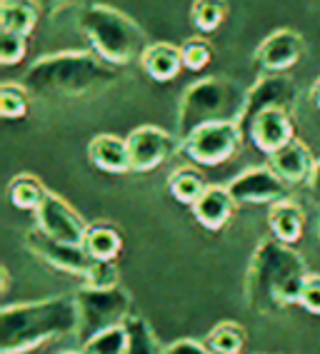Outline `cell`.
I'll use <instances>...</instances> for the list:
<instances>
[{
	"label": "cell",
	"mask_w": 320,
	"mask_h": 354,
	"mask_svg": "<svg viewBox=\"0 0 320 354\" xmlns=\"http://www.w3.org/2000/svg\"><path fill=\"white\" fill-rule=\"evenodd\" d=\"M121 73L96 53L63 50L38 57L23 75V88L43 100L88 97L116 85Z\"/></svg>",
	"instance_id": "1"
},
{
	"label": "cell",
	"mask_w": 320,
	"mask_h": 354,
	"mask_svg": "<svg viewBox=\"0 0 320 354\" xmlns=\"http://www.w3.org/2000/svg\"><path fill=\"white\" fill-rule=\"evenodd\" d=\"M305 279V259L293 247L278 240H263L250 259V270L245 277V299L253 312L270 315L301 302Z\"/></svg>",
	"instance_id": "2"
},
{
	"label": "cell",
	"mask_w": 320,
	"mask_h": 354,
	"mask_svg": "<svg viewBox=\"0 0 320 354\" xmlns=\"http://www.w3.org/2000/svg\"><path fill=\"white\" fill-rule=\"evenodd\" d=\"M75 295L8 304L0 315V354H26L58 337L78 335Z\"/></svg>",
	"instance_id": "3"
},
{
	"label": "cell",
	"mask_w": 320,
	"mask_h": 354,
	"mask_svg": "<svg viewBox=\"0 0 320 354\" xmlns=\"http://www.w3.org/2000/svg\"><path fill=\"white\" fill-rule=\"evenodd\" d=\"M78 28L90 43L93 53L113 68L141 60V55L150 45L143 28L133 18L121 13L118 8L100 6V3L85 6L78 13Z\"/></svg>",
	"instance_id": "4"
},
{
	"label": "cell",
	"mask_w": 320,
	"mask_h": 354,
	"mask_svg": "<svg viewBox=\"0 0 320 354\" xmlns=\"http://www.w3.org/2000/svg\"><path fill=\"white\" fill-rule=\"evenodd\" d=\"M245 97H248V90H243L235 80H228V77H203V80L193 82L178 102L180 142L190 133H195L198 127L211 125V122H238L240 125Z\"/></svg>",
	"instance_id": "5"
},
{
	"label": "cell",
	"mask_w": 320,
	"mask_h": 354,
	"mask_svg": "<svg viewBox=\"0 0 320 354\" xmlns=\"http://www.w3.org/2000/svg\"><path fill=\"white\" fill-rule=\"evenodd\" d=\"M78 302V337L80 344L90 339V337L100 335L105 329L125 324L130 319V297L128 292L121 287L113 290H90V287H80L75 292Z\"/></svg>",
	"instance_id": "6"
},
{
	"label": "cell",
	"mask_w": 320,
	"mask_h": 354,
	"mask_svg": "<svg viewBox=\"0 0 320 354\" xmlns=\"http://www.w3.org/2000/svg\"><path fill=\"white\" fill-rule=\"evenodd\" d=\"M243 140L245 135L238 122H211L188 135L180 150L195 165L215 167L220 162H228L240 150Z\"/></svg>",
	"instance_id": "7"
},
{
	"label": "cell",
	"mask_w": 320,
	"mask_h": 354,
	"mask_svg": "<svg viewBox=\"0 0 320 354\" xmlns=\"http://www.w3.org/2000/svg\"><path fill=\"white\" fill-rule=\"evenodd\" d=\"M35 227L51 240L73 247H83L88 234V225L83 222V217L55 192H48L40 207L35 209Z\"/></svg>",
	"instance_id": "8"
},
{
	"label": "cell",
	"mask_w": 320,
	"mask_h": 354,
	"mask_svg": "<svg viewBox=\"0 0 320 354\" xmlns=\"http://www.w3.org/2000/svg\"><path fill=\"white\" fill-rule=\"evenodd\" d=\"M130 152V167L133 172H150L173 158L178 147H183L180 138L170 135L163 127L155 125H141L125 138Z\"/></svg>",
	"instance_id": "9"
},
{
	"label": "cell",
	"mask_w": 320,
	"mask_h": 354,
	"mask_svg": "<svg viewBox=\"0 0 320 354\" xmlns=\"http://www.w3.org/2000/svg\"><path fill=\"white\" fill-rule=\"evenodd\" d=\"M233 195L235 205H278L288 200V183H283L276 172L265 167H248L240 175H235L231 183L225 185Z\"/></svg>",
	"instance_id": "10"
},
{
	"label": "cell",
	"mask_w": 320,
	"mask_h": 354,
	"mask_svg": "<svg viewBox=\"0 0 320 354\" xmlns=\"http://www.w3.org/2000/svg\"><path fill=\"white\" fill-rule=\"evenodd\" d=\"M295 97H298V88L285 73H273V75H263L260 80L248 88V97H245V110L243 120H240V130H248V125L256 120L258 115L265 110H293Z\"/></svg>",
	"instance_id": "11"
},
{
	"label": "cell",
	"mask_w": 320,
	"mask_h": 354,
	"mask_svg": "<svg viewBox=\"0 0 320 354\" xmlns=\"http://www.w3.org/2000/svg\"><path fill=\"white\" fill-rule=\"evenodd\" d=\"M303 53H305V40L301 32L281 28V30L270 32L268 38L258 45L256 63L265 75H273V73H285L301 63Z\"/></svg>",
	"instance_id": "12"
},
{
	"label": "cell",
	"mask_w": 320,
	"mask_h": 354,
	"mask_svg": "<svg viewBox=\"0 0 320 354\" xmlns=\"http://www.w3.org/2000/svg\"><path fill=\"white\" fill-rule=\"evenodd\" d=\"M26 245L30 247L43 262H48L51 267L63 270V272H68V274L85 277L90 265H93V259H90V254L85 252L83 247H73V245H63V242L51 240V237L40 232L38 227L26 234Z\"/></svg>",
	"instance_id": "13"
},
{
	"label": "cell",
	"mask_w": 320,
	"mask_h": 354,
	"mask_svg": "<svg viewBox=\"0 0 320 354\" xmlns=\"http://www.w3.org/2000/svg\"><path fill=\"white\" fill-rule=\"evenodd\" d=\"M245 138L270 158V155H276L278 150H283L295 140L293 118H290L288 110H265L248 125Z\"/></svg>",
	"instance_id": "14"
},
{
	"label": "cell",
	"mask_w": 320,
	"mask_h": 354,
	"mask_svg": "<svg viewBox=\"0 0 320 354\" xmlns=\"http://www.w3.org/2000/svg\"><path fill=\"white\" fill-rule=\"evenodd\" d=\"M315 162L318 160L313 158V152L308 150V145H303L301 140H293L290 145L278 150L276 155H270V170L288 185H298V183L310 185Z\"/></svg>",
	"instance_id": "15"
},
{
	"label": "cell",
	"mask_w": 320,
	"mask_h": 354,
	"mask_svg": "<svg viewBox=\"0 0 320 354\" xmlns=\"http://www.w3.org/2000/svg\"><path fill=\"white\" fill-rule=\"evenodd\" d=\"M88 158L98 170L108 172V175L133 172L128 142H125V138H118V135H110V133L96 135L88 145Z\"/></svg>",
	"instance_id": "16"
},
{
	"label": "cell",
	"mask_w": 320,
	"mask_h": 354,
	"mask_svg": "<svg viewBox=\"0 0 320 354\" xmlns=\"http://www.w3.org/2000/svg\"><path fill=\"white\" fill-rule=\"evenodd\" d=\"M235 200L223 185H208V190L200 195V200L193 205V215L205 230H223L233 217Z\"/></svg>",
	"instance_id": "17"
},
{
	"label": "cell",
	"mask_w": 320,
	"mask_h": 354,
	"mask_svg": "<svg viewBox=\"0 0 320 354\" xmlns=\"http://www.w3.org/2000/svg\"><path fill=\"white\" fill-rule=\"evenodd\" d=\"M138 63L155 82H170L183 70V55L178 45L173 43H150Z\"/></svg>",
	"instance_id": "18"
},
{
	"label": "cell",
	"mask_w": 320,
	"mask_h": 354,
	"mask_svg": "<svg viewBox=\"0 0 320 354\" xmlns=\"http://www.w3.org/2000/svg\"><path fill=\"white\" fill-rule=\"evenodd\" d=\"M268 225L270 232H273V240L283 242V245H295L301 240L303 227H305V212L293 200H283V203L270 207Z\"/></svg>",
	"instance_id": "19"
},
{
	"label": "cell",
	"mask_w": 320,
	"mask_h": 354,
	"mask_svg": "<svg viewBox=\"0 0 320 354\" xmlns=\"http://www.w3.org/2000/svg\"><path fill=\"white\" fill-rule=\"evenodd\" d=\"M40 10L35 0H0V30L28 38L38 26Z\"/></svg>",
	"instance_id": "20"
},
{
	"label": "cell",
	"mask_w": 320,
	"mask_h": 354,
	"mask_svg": "<svg viewBox=\"0 0 320 354\" xmlns=\"http://www.w3.org/2000/svg\"><path fill=\"white\" fill-rule=\"evenodd\" d=\"M83 250L90 254V259L98 262H116V257L123 250V240L118 230L110 225H90L88 234H85Z\"/></svg>",
	"instance_id": "21"
},
{
	"label": "cell",
	"mask_w": 320,
	"mask_h": 354,
	"mask_svg": "<svg viewBox=\"0 0 320 354\" xmlns=\"http://www.w3.org/2000/svg\"><path fill=\"white\" fill-rule=\"evenodd\" d=\"M45 195H48V190L43 187L38 177L33 175H18L8 185V200H10V205L15 209H30V212H35L40 207V203L45 200Z\"/></svg>",
	"instance_id": "22"
},
{
	"label": "cell",
	"mask_w": 320,
	"mask_h": 354,
	"mask_svg": "<svg viewBox=\"0 0 320 354\" xmlns=\"http://www.w3.org/2000/svg\"><path fill=\"white\" fill-rule=\"evenodd\" d=\"M168 190L170 195L183 205H195L200 200L205 190H208V185H205V177L200 175L198 170H193V167H180L175 170L173 175L168 177Z\"/></svg>",
	"instance_id": "23"
},
{
	"label": "cell",
	"mask_w": 320,
	"mask_h": 354,
	"mask_svg": "<svg viewBox=\"0 0 320 354\" xmlns=\"http://www.w3.org/2000/svg\"><path fill=\"white\" fill-rule=\"evenodd\" d=\"M228 18V0H193L190 20L198 32H215Z\"/></svg>",
	"instance_id": "24"
},
{
	"label": "cell",
	"mask_w": 320,
	"mask_h": 354,
	"mask_svg": "<svg viewBox=\"0 0 320 354\" xmlns=\"http://www.w3.org/2000/svg\"><path fill=\"white\" fill-rule=\"evenodd\" d=\"M205 347L213 354H240L245 347V332L238 324L223 322L211 329V335L205 339Z\"/></svg>",
	"instance_id": "25"
},
{
	"label": "cell",
	"mask_w": 320,
	"mask_h": 354,
	"mask_svg": "<svg viewBox=\"0 0 320 354\" xmlns=\"http://www.w3.org/2000/svg\"><path fill=\"white\" fill-rule=\"evenodd\" d=\"M125 349H128V327L118 324L90 337L80 347V354H125Z\"/></svg>",
	"instance_id": "26"
},
{
	"label": "cell",
	"mask_w": 320,
	"mask_h": 354,
	"mask_svg": "<svg viewBox=\"0 0 320 354\" xmlns=\"http://www.w3.org/2000/svg\"><path fill=\"white\" fill-rule=\"evenodd\" d=\"M30 93L23 88V82H3L0 85V115L6 120H20L28 115Z\"/></svg>",
	"instance_id": "27"
},
{
	"label": "cell",
	"mask_w": 320,
	"mask_h": 354,
	"mask_svg": "<svg viewBox=\"0 0 320 354\" xmlns=\"http://www.w3.org/2000/svg\"><path fill=\"white\" fill-rule=\"evenodd\" d=\"M125 327H128V349H125V354H163L160 344L155 342L153 329L148 327L145 319L130 317Z\"/></svg>",
	"instance_id": "28"
},
{
	"label": "cell",
	"mask_w": 320,
	"mask_h": 354,
	"mask_svg": "<svg viewBox=\"0 0 320 354\" xmlns=\"http://www.w3.org/2000/svg\"><path fill=\"white\" fill-rule=\"evenodd\" d=\"M180 55H183V68L198 73V70L211 65L213 48H211V43L203 38H188L186 43L180 45Z\"/></svg>",
	"instance_id": "29"
},
{
	"label": "cell",
	"mask_w": 320,
	"mask_h": 354,
	"mask_svg": "<svg viewBox=\"0 0 320 354\" xmlns=\"http://www.w3.org/2000/svg\"><path fill=\"white\" fill-rule=\"evenodd\" d=\"M83 287H90V290H113V287H121L118 279H121V272H118L116 262H98L93 259L88 274H85Z\"/></svg>",
	"instance_id": "30"
},
{
	"label": "cell",
	"mask_w": 320,
	"mask_h": 354,
	"mask_svg": "<svg viewBox=\"0 0 320 354\" xmlns=\"http://www.w3.org/2000/svg\"><path fill=\"white\" fill-rule=\"evenodd\" d=\"M28 53V38L15 35V32H0V63L10 68L18 65Z\"/></svg>",
	"instance_id": "31"
},
{
	"label": "cell",
	"mask_w": 320,
	"mask_h": 354,
	"mask_svg": "<svg viewBox=\"0 0 320 354\" xmlns=\"http://www.w3.org/2000/svg\"><path fill=\"white\" fill-rule=\"evenodd\" d=\"M303 310H308L310 315H320V277L318 274H308L305 285L301 292V302H298Z\"/></svg>",
	"instance_id": "32"
},
{
	"label": "cell",
	"mask_w": 320,
	"mask_h": 354,
	"mask_svg": "<svg viewBox=\"0 0 320 354\" xmlns=\"http://www.w3.org/2000/svg\"><path fill=\"white\" fill-rule=\"evenodd\" d=\"M163 354H213V352L205 347V342L178 339V342H170L168 347H163Z\"/></svg>",
	"instance_id": "33"
},
{
	"label": "cell",
	"mask_w": 320,
	"mask_h": 354,
	"mask_svg": "<svg viewBox=\"0 0 320 354\" xmlns=\"http://www.w3.org/2000/svg\"><path fill=\"white\" fill-rule=\"evenodd\" d=\"M310 190L320 197V160L315 162V170H313V177H310Z\"/></svg>",
	"instance_id": "34"
},
{
	"label": "cell",
	"mask_w": 320,
	"mask_h": 354,
	"mask_svg": "<svg viewBox=\"0 0 320 354\" xmlns=\"http://www.w3.org/2000/svg\"><path fill=\"white\" fill-rule=\"evenodd\" d=\"M40 3V8H58V6H65V3H71V0H35Z\"/></svg>",
	"instance_id": "35"
},
{
	"label": "cell",
	"mask_w": 320,
	"mask_h": 354,
	"mask_svg": "<svg viewBox=\"0 0 320 354\" xmlns=\"http://www.w3.org/2000/svg\"><path fill=\"white\" fill-rule=\"evenodd\" d=\"M310 95H313V105L320 110V77H318V80H315L313 90H310Z\"/></svg>",
	"instance_id": "36"
},
{
	"label": "cell",
	"mask_w": 320,
	"mask_h": 354,
	"mask_svg": "<svg viewBox=\"0 0 320 354\" xmlns=\"http://www.w3.org/2000/svg\"><path fill=\"white\" fill-rule=\"evenodd\" d=\"M63 354H78V352H63Z\"/></svg>",
	"instance_id": "37"
}]
</instances>
